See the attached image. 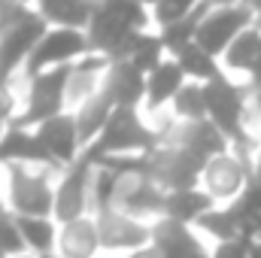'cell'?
<instances>
[{"label":"cell","instance_id":"f1b7e54d","mask_svg":"<svg viewBox=\"0 0 261 258\" xmlns=\"http://www.w3.org/2000/svg\"><path fill=\"white\" fill-rule=\"evenodd\" d=\"M200 12H203V9H200ZM200 12H197V15H186V18L167 24V31H164V46H170V49H176V52H182L186 46H192V40L197 37V28H200V21H203Z\"/></svg>","mask_w":261,"mask_h":258},{"label":"cell","instance_id":"484cf974","mask_svg":"<svg viewBox=\"0 0 261 258\" xmlns=\"http://www.w3.org/2000/svg\"><path fill=\"white\" fill-rule=\"evenodd\" d=\"M231 210L237 213V219L243 222V228L249 231V225L261 216V179H249V186L243 189V194L237 200H231Z\"/></svg>","mask_w":261,"mask_h":258},{"label":"cell","instance_id":"bcb514c9","mask_svg":"<svg viewBox=\"0 0 261 258\" xmlns=\"http://www.w3.org/2000/svg\"><path fill=\"white\" fill-rule=\"evenodd\" d=\"M225 3H231V0H225Z\"/></svg>","mask_w":261,"mask_h":258},{"label":"cell","instance_id":"74e56055","mask_svg":"<svg viewBox=\"0 0 261 258\" xmlns=\"http://www.w3.org/2000/svg\"><path fill=\"white\" fill-rule=\"evenodd\" d=\"M249 258H261V246H258V243H255V249H252V255H249Z\"/></svg>","mask_w":261,"mask_h":258},{"label":"cell","instance_id":"d6986e66","mask_svg":"<svg viewBox=\"0 0 261 258\" xmlns=\"http://www.w3.org/2000/svg\"><path fill=\"white\" fill-rule=\"evenodd\" d=\"M146 82H149V79L143 76V70H137L130 61H119V64H113L107 91H110V97L116 100V107H128L130 110V107L146 94Z\"/></svg>","mask_w":261,"mask_h":258},{"label":"cell","instance_id":"4dcf8cb0","mask_svg":"<svg viewBox=\"0 0 261 258\" xmlns=\"http://www.w3.org/2000/svg\"><path fill=\"white\" fill-rule=\"evenodd\" d=\"M255 249V240L252 237H234V240H222L213 246V258H249Z\"/></svg>","mask_w":261,"mask_h":258},{"label":"cell","instance_id":"5b68a950","mask_svg":"<svg viewBox=\"0 0 261 258\" xmlns=\"http://www.w3.org/2000/svg\"><path fill=\"white\" fill-rule=\"evenodd\" d=\"M94 222H97V231H100V246L107 252H128V255H134V252L152 246V222L130 219L116 207L94 213Z\"/></svg>","mask_w":261,"mask_h":258},{"label":"cell","instance_id":"44dd1931","mask_svg":"<svg viewBox=\"0 0 261 258\" xmlns=\"http://www.w3.org/2000/svg\"><path fill=\"white\" fill-rule=\"evenodd\" d=\"M130 31H134V28H130L128 21H122L107 3L91 15V43H94L97 49L113 52V55H116V49L125 43V37H128Z\"/></svg>","mask_w":261,"mask_h":258},{"label":"cell","instance_id":"e0dca14e","mask_svg":"<svg viewBox=\"0 0 261 258\" xmlns=\"http://www.w3.org/2000/svg\"><path fill=\"white\" fill-rule=\"evenodd\" d=\"M176 137H179L176 146H182L186 152H192L197 161H203V164H210L213 158L225 155V149H228V137L216 128L210 119H203V122H189Z\"/></svg>","mask_w":261,"mask_h":258},{"label":"cell","instance_id":"f35d334b","mask_svg":"<svg viewBox=\"0 0 261 258\" xmlns=\"http://www.w3.org/2000/svg\"><path fill=\"white\" fill-rule=\"evenodd\" d=\"M34 258H61L58 252H46V255H34Z\"/></svg>","mask_w":261,"mask_h":258},{"label":"cell","instance_id":"ac0fdd59","mask_svg":"<svg viewBox=\"0 0 261 258\" xmlns=\"http://www.w3.org/2000/svg\"><path fill=\"white\" fill-rule=\"evenodd\" d=\"M219 200L210 197L203 189H186V192H167V203H164V219L173 222H186L195 225L200 216H206L210 210H216Z\"/></svg>","mask_w":261,"mask_h":258},{"label":"cell","instance_id":"6da1fadb","mask_svg":"<svg viewBox=\"0 0 261 258\" xmlns=\"http://www.w3.org/2000/svg\"><path fill=\"white\" fill-rule=\"evenodd\" d=\"M152 149H158V134H152V131L146 128V125L137 119L134 110L116 107V113H113V119L107 122L103 134L82 152V158L91 161V164H97V161L113 158V155H130V152L149 155Z\"/></svg>","mask_w":261,"mask_h":258},{"label":"cell","instance_id":"60d3db41","mask_svg":"<svg viewBox=\"0 0 261 258\" xmlns=\"http://www.w3.org/2000/svg\"><path fill=\"white\" fill-rule=\"evenodd\" d=\"M3 213H6V207H3V200H0V216H3Z\"/></svg>","mask_w":261,"mask_h":258},{"label":"cell","instance_id":"ab89813d","mask_svg":"<svg viewBox=\"0 0 261 258\" xmlns=\"http://www.w3.org/2000/svg\"><path fill=\"white\" fill-rule=\"evenodd\" d=\"M255 179H261V161H258V167H255Z\"/></svg>","mask_w":261,"mask_h":258},{"label":"cell","instance_id":"3957f363","mask_svg":"<svg viewBox=\"0 0 261 258\" xmlns=\"http://www.w3.org/2000/svg\"><path fill=\"white\" fill-rule=\"evenodd\" d=\"M203 97H206V116L216 128L222 131L231 143L240 146V152L246 155V131H243V94L228 82V79H213L203 85Z\"/></svg>","mask_w":261,"mask_h":258},{"label":"cell","instance_id":"4fadbf2b","mask_svg":"<svg viewBox=\"0 0 261 258\" xmlns=\"http://www.w3.org/2000/svg\"><path fill=\"white\" fill-rule=\"evenodd\" d=\"M85 40H82V34L79 31H73V28H61V31H52V34H46L40 43H37V52L31 55V61H28V73L34 76H40V70L46 64H55V61H67V58H73V55H79V52H85Z\"/></svg>","mask_w":261,"mask_h":258},{"label":"cell","instance_id":"52a82bcc","mask_svg":"<svg viewBox=\"0 0 261 258\" xmlns=\"http://www.w3.org/2000/svg\"><path fill=\"white\" fill-rule=\"evenodd\" d=\"M70 67H58V70H49V73H40L34 79V88H31V104H28V113L15 122V128H28V125H43L55 116H61V104L67 97V82H70Z\"/></svg>","mask_w":261,"mask_h":258},{"label":"cell","instance_id":"5bb4252c","mask_svg":"<svg viewBox=\"0 0 261 258\" xmlns=\"http://www.w3.org/2000/svg\"><path fill=\"white\" fill-rule=\"evenodd\" d=\"M0 161L3 164H46L58 167L49 149L40 143L37 134H28L24 128H9L0 140Z\"/></svg>","mask_w":261,"mask_h":258},{"label":"cell","instance_id":"4316f807","mask_svg":"<svg viewBox=\"0 0 261 258\" xmlns=\"http://www.w3.org/2000/svg\"><path fill=\"white\" fill-rule=\"evenodd\" d=\"M258 55H261V34L249 31V34H240V37L231 43V49H228V64L249 70V67L255 64Z\"/></svg>","mask_w":261,"mask_h":258},{"label":"cell","instance_id":"f546056e","mask_svg":"<svg viewBox=\"0 0 261 258\" xmlns=\"http://www.w3.org/2000/svg\"><path fill=\"white\" fill-rule=\"evenodd\" d=\"M0 249L3 255H28V246H24V237H21V228H18V219L12 210H6L0 216Z\"/></svg>","mask_w":261,"mask_h":258},{"label":"cell","instance_id":"83f0119b","mask_svg":"<svg viewBox=\"0 0 261 258\" xmlns=\"http://www.w3.org/2000/svg\"><path fill=\"white\" fill-rule=\"evenodd\" d=\"M173 104H176V113L189 122H203V116H206V97H203V88H197V85H182L179 94L173 97Z\"/></svg>","mask_w":261,"mask_h":258},{"label":"cell","instance_id":"ee69618b","mask_svg":"<svg viewBox=\"0 0 261 258\" xmlns=\"http://www.w3.org/2000/svg\"><path fill=\"white\" fill-rule=\"evenodd\" d=\"M0 140H3V131H0Z\"/></svg>","mask_w":261,"mask_h":258},{"label":"cell","instance_id":"9c48e42d","mask_svg":"<svg viewBox=\"0 0 261 258\" xmlns=\"http://www.w3.org/2000/svg\"><path fill=\"white\" fill-rule=\"evenodd\" d=\"M152 246L161 252V258H213L195 225L173 219L152 222Z\"/></svg>","mask_w":261,"mask_h":258},{"label":"cell","instance_id":"cb8c5ba5","mask_svg":"<svg viewBox=\"0 0 261 258\" xmlns=\"http://www.w3.org/2000/svg\"><path fill=\"white\" fill-rule=\"evenodd\" d=\"M43 3V12L55 21H61L67 28H76V24H85L91 21V6L85 0H40Z\"/></svg>","mask_w":261,"mask_h":258},{"label":"cell","instance_id":"7402d4cb","mask_svg":"<svg viewBox=\"0 0 261 258\" xmlns=\"http://www.w3.org/2000/svg\"><path fill=\"white\" fill-rule=\"evenodd\" d=\"M24 246L31 255H46V252H58V225L55 219H34V216H15Z\"/></svg>","mask_w":261,"mask_h":258},{"label":"cell","instance_id":"d6a6232c","mask_svg":"<svg viewBox=\"0 0 261 258\" xmlns=\"http://www.w3.org/2000/svg\"><path fill=\"white\" fill-rule=\"evenodd\" d=\"M192 3H195V0H161V3H158V18H161L164 24H173V21L186 18V12L192 9Z\"/></svg>","mask_w":261,"mask_h":258},{"label":"cell","instance_id":"9a60e30c","mask_svg":"<svg viewBox=\"0 0 261 258\" xmlns=\"http://www.w3.org/2000/svg\"><path fill=\"white\" fill-rule=\"evenodd\" d=\"M43 37L46 34H43V21L40 18H24V21H18L15 28H9L3 34V40H0V82L28 55V49H34V43H40Z\"/></svg>","mask_w":261,"mask_h":258},{"label":"cell","instance_id":"ffe728a7","mask_svg":"<svg viewBox=\"0 0 261 258\" xmlns=\"http://www.w3.org/2000/svg\"><path fill=\"white\" fill-rule=\"evenodd\" d=\"M113 113H116V100L110 97V91H103V94L91 97V100L79 110L76 125H79V140H82V146H85V149H88V146L103 134L107 122L113 119Z\"/></svg>","mask_w":261,"mask_h":258},{"label":"cell","instance_id":"d4e9b609","mask_svg":"<svg viewBox=\"0 0 261 258\" xmlns=\"http://www.w3.org/2000/svg\"><path fill=\"white\" fill-rule=\"evenodd\" d=\"M179 67H182V73H192L197 79H206V82H213V79H219V67L213 64V55L210 52H203L200 46H186L182 52H179Z\"/></svg>","mask_w":261,"mask_h":258},{"label":"cell","instance_id":"2e32d148","mask_svg":"<svg viewBox=\"0 0 261 258\" xmlns=\"http://www.w3.org/2000/svg\"><path fill=\"white\" fill-rule=\"evenodd\" d=\"M100 231L91 216L73 219L58 231V255L61 258H94L100 252Z\"/></svg>","mask_w":261,"mask_h":258},{"label":"cell","instance_id":"f6af8a7d","mask_svg":"<svg viewBox=\"0 0 261 258\" xmlns=\"http://www.w3.org/2000/svg\"><path fill=\"white\" fill-rule=\"evenodd\" d=\"M125 258H134V255H125Z\"/></svg>","mask_w":261,"mask_h":258},{"label":"cell","instance_id":"277c9868","mask_svg":"<svg viewBox=\"0 0 261 258\" xmlns=\"http://www.w3.org/2000/svg\"><path fill=\"white\" fill-rule=\"evenodd\" d=\"M9 210L15 216L52 219L55 213V189L46 176L24 170L21 164H9Z\"/></svg>","mask_w":261,"mask_h":258},{"label":"cell","instance_id":"1f68e13d","mask_svg":"<svg viewBox=\"0 0 261 258\" xmlns=\"http://www.w3.org/2000/svg\"><path fill=\"white\" fill-rule=\"evenodd\" d=\"M107 6H110L122 21H128L130 28H140V24L146 21V12H143L140 0H107Z\"/></svg>","mask_w":261,"mask_h":258},{"label":"cell","instance_id":"ba28073f","mask_svg":"<svg viewBox=\"0 0 261 258\" xmlns=\"http://www.w3.org/2000/svg\"><path fill=\"white\" fill-rule=\"evenodd\" d=\"M164 203H167V192L158 189L152 179H146V176H122L113 207L122 210L130 219L158 222V219H164Z\"/></svg>","mask_w":261,"mask_h":258},{"label":"cell","instance_id":"8fae6325","mask_svg":"<svg viewBox=\"0 0 261 258\" xmlns=\"http://www.w3.org/2000/svg\"><path fill=\"white\" fill-rule=\"evenodd\" d=\"M37 137H40V143L49 149V155L55 158V164L58 167H64V164H76L79 158H76V152H79V146H82V140H79V125H76V116H55V119H49V122H43L40 128H37Z\"/></svg>","mask_w":261,"mask_h":258},{"label":"cell","instance_id":"7a4b0ae2","mask_svg":"<svg viewBox=\"0 0 261 258\" xmlns=\"http://www.w3.org/2000/svg\"><path fill=\"white\" fill-rule=\"evenodd\" d=\"M203 170L206 164L197 161L182 146H161L146 155L143 176L164 192H186V189H197V183L203 179Z\"/></svg>","mask_w":261,"mask_h":258},{"label":"cell","instance_id":"e575fe53","mask_svg":"<svg viewBox=\"0 0 261 258\" xmlns=\"http://www.w3.org/2000/svg\"><path fill=\"white\" fill-rule=\"evenodd\" d=\"M246 237H252V240H255V243L261 246V216L255 219V222H252V225H249V231H246Z\"/></svg>","mask_w":261,"mask_h":258},{"label":"cell","instance_id":"30bf717a","mask_svg":"<svg viewBox=\"0 0 261 258\" xmlns=\"http://www.w3.org/2000/svg\"><path fill=\"white\" fill-rule=\"evenodd\" d=\"M252 173H249V164L243 158H234V155H219L206 164L203 170V192L216 200H237L243 189L249 186Z\"/></svg>","mask_w":261,"mask_h":258},{"label":"cell","instance_id":"8992f818","mask_svg":"<svg viewBox=\"0 0 261 258\" xmlns=\"http://www.w3.org/2000/svg\"><path fill=\"white\" fill-rule=\"evenodd\" d=\"M91 186H94V164L79 158L55 189V213H52V219L67 225L73 219L88 216V210H91Z\"/></svg>","mask_w":261,"mask_h":258},{"label":"cell","instance_id":"7c38bea8","mask_svg":"<svg viewBox=\"0 0 261 258\" xmlns=\"http://www.w3.org/2000/svg\"><path fill=\"white\" fill-rule=\"evenodd\" d=\"M246 18H249V15H246V9H234V6L213 12L210 18H203V21H200L197 37H195V46H200V49H203V52H210V55H216V52L228 49V43H234V37L243 31Z\"/></svg>","mask_w":261,"mask_h":258},{"label":"cell","instance_id":"603a6c76","mask_svg":"<svg viewBox=\"0 0 261 258\" xmlns=\"http://www.w3.org/2000/svg\"><path fill=\"white\" fill-rule=\"evenodd\" d=\"M182 88V67L179 64H158L149 73V82H146V97L152 107H161L164 100L176 97Z\"/></svg>","mask_w":261,"mask_h":258},{"label":"cell","instance_id":"836d02e7","mask_svg":"<svg viewBox=\"0 0 261 258\" xmlns=\"http://www.w3.org/2000/svg\"><path fill=\"white\" fill-rule=\"evenodd\" d=\"M9 113H12V97H6L3 88H0V122L9 119Z\"/></svg>","mask_w":261,"mask_h":258},{"label":"cell","instance_id":"7bdbcfd3","mask_svg":"<svg viewBox=\"0 0 261 258\" xmlns=\"http://www.w3.org/2000/svg\"><path fill=\"white\" fill-rule=\"evenodd\" d=\"M252 3H255V6H258V9H261V0H252Z\"/></svg>","mask_w":261,"mask_h":258},{"label":"cell","instance_id":"b9f144b4","mask_svg":"<svg viewBox=\"0 0 261 258\" xmlns=\"http://www.w3.org/2000/svg\"><path fill=\"white\" fill-rule=\"evenodd\" d=\"M12 258H34V255H31V252H28V255H12Z\"/></svg>","mask_w":261,"mask_h":258},{"label":"cell","instance_id":"8d00e7d4","mask_svg":"<svg viewBox=\"0 0 261 258\" xmlns=\"http://www.w3.org/2000/svg\"><path fill=\"white\" fill-rule=\"evenodd\" d=\"M134 258H161V252H158L155 246H146V249H140V252H134Z\"/></svg>","mask_w":261,"mask_h":258},{"label":"cell","instance_id":"d590c367","mask_svg":"<svg viewBox=\"0 0 261 258\" xmlns=\"http://www.w3.org/2000/svg\"><path fill=\"white\" fill-rule=\"evenodd\" d=\"M249 73H252V79H255V85H258V91H261V55L255 58V64L249 67Z\"/></svg>","mask_w":261,"mask_h":258}]
</instances>
